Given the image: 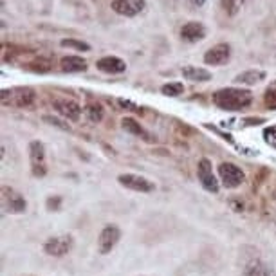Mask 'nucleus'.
Instances as JSON below:
<instances>
[{
	"label": "nucleus",
	"mask_w": 276,
	"mask_h": 276,
	"mask_svg": "<svg viewBox=\"0 0 276 276\" xmlns=\"http://www.w3.org/2000/svg\"><path fill=\"white\" fill-rule=\"evenodd\" d=\"M213 103L220 110H228V112H237L244 110L253 101V94L247 89H238V87H228V89H220L212 96Z\"/></svg>",
	"instance_id": "nucleus-1"
},
{
	"label": "nucleus",
	"mask_w": 276,
	"mask_h": 276,
	"mask_svg": "<svg viewBox=\"0 0 276 276\" xmlns=\"http://www.w3.org/2000/svg\"><path fill=\"white\" fill-rule=\"evenodd\" d=\"M35 101V91L29 87H17V89H6L2 91V103L9 107L26 108Z\"/></svg>",
	"instance_id": "nucleus-2"
},
{
	"label": "nucleus",
	"mask_w": 276,
	"mask_h": 276,
	"mask_svg": "<svg viewBox=\"0 0 276 276\" xmlns=\"http://www.w3.org/2000/svg\"><path fill=\"white\" fill-rule=\"evenodd\" d=\"M219 175H220L222 184H224V188H228V190H235V188H238V186L244 182V179H246L244 172H242L237 164H233V163L219 164Z\"/></svg>",
	"instance_id": "nucleus-3"
},
{
	"label": "nucleus",
	"mask_w": 276,
	"mask_h": 276,
	"mask_svg": "<svg viewBox=\"0 0 276 276\" xmlns=\"http://www.w3.org/2000/svg\"><path fill=\"white\" fill-rule=\"evenodd\" d=\"M29 161L31 168H33V175L36 177H43L47 173V161H45V147L40 141L29 143Z\"/></svg>",
	"instance_id": "nucleus-4"
},
{
	"label": "nucleus",
	"mask_w": 276,
	"mask_h": 276,
	"mask_svg": "<svg viewBox=\"0 0 276 276\" xmlns=\"http://www.w3.org/2000/svg\"><path fill=\"white\" fill-rule=\"evenodd\" d=\"M121 238V231L117 226L114 224H107L103 229H101V233L98 237V251L99 255H108L110 251L116 247V244L119 242Z\"/></svg>",
	"instance_id": "nucleus-5"
},
{
	"label": "nucleus",
	"mask_w": 276,
	"mask_h": 276,
	"mask_svg": "<svg viewBox=\"0 0 276 276\" xmlns=\"http://www.w3.org/2000/svg\"><path fill=\"white\" fill-rule=\"evenodd\" d=\"M110 8L114 13L121 15V17L132 18L141 15L147 9V0H112Z\"/></svg>",
	"instance_id": "nucleus-6"
},
{
	"label": "nucleus",
	"mask_w": 276,
	"mask_h": 276,
	"mask_svg": "<svg viewBox=\"0 0 276 276\" xmlns=\"http://www.w3.org/2000/svg\"><path fill=\"white\" fill-rule=\"evenodd\" d=\"M117 182L128 190L141 191V193H150L156 190V182L148 181L147 177H141V175H135V173H123L117 177Z\"/></svg>",
	"instance_id": "nucleus-7"
},
{
	"label": "nucleus",
	"mask_w": 276,
	"mask_h": 276,
	"mask_svg": "<svg viewBox=\"0 0 276 276\" xmlns=\"http://www.w3.org/2000/svg\"><path fill=\"white\" fill-rule=\"evenodd\" d=\"M2 208H4L8 213H17V215H20V213L26 212L27 202L18 191L4 186V188H2Z\"/></svg>",
	"instance_id": "nucleus-8"
},
{
	"label": "nucleus",
	"mask_w": 276,
	"mask_h": 276,
	"mask_svg": "<svg viewBox=\"0 0 276 276\" xmlns=\"http://www.w3.org/2000/svg\"><path fill=\"white\" fill-rule=\"evenodd\" d=\"M197 175H198V181L202 184V188L210 193H217L219 191V181H217L215 173H213L212 168V163L210 159H200L198 161V166H197Z\"/></svg>",
	"instance_id": "nucleus-9"
},
{
	"label": "nucleus",
	"mask_w": 276,
	"mask_h": 276,
	"mask_svg": "<svg viewBox=\"0 0 276 276\" xmlns=\"http://www.w3.org/2000/svg\"><path fill=\"white\" fill-rule=\"evenodd\" d=\"M52 108L60 114L61 117L69 121H80L82 117V107H80L74 99H67V98H56L52 99Z\"/></svg>",
	"instance_id": "nucleus-10"
},
{
	"label": "nucleus",
	"mask_w": 276,
	"mask_h": 276,
	"mask_svg": "<svg viewBox=\"0 0 276 276\" xmlns=\"http://www.w3.org/2000/svg\"><path fill=\"white\" fill-rule=\"evenodd\" d=\"M73 237L69 235H61V237H52L43 244V251L49 256H65L73 249Z\"/></svg>",
	"instance_id": "nucleus-11"
},
{
	"label": "nucleus",
	"mask_w": 276,
	"mask_h": 276,
	"mask_svg": "<svg viewBox=\"0 0 276 276\" xmlns=\"http://www.w3.org/2000/svg\"><path fill=\"white\" fill-rule=\"evenodd\" d=\"M242 276H276V272L267 262L256 256L242 265Z\"/></svg>",
	"instance_id": "nucleus-12"
},
{
	"label": "nucleus",
	"mask_w": 276,
	"mask_h": 276,
	"mask_svg": "<svg viewBox=\"0 0 276 276\" xmlns=\"http://www.w3.org/2000/svg\"><path fill=\"white\" fill-rule=\"evenodd\" d=\"M231 56V47L228 43H219V45H213L212 49H208L206 54H204V63L206 65H224L226 61Z\"/></svg>",
	"instance_id": "nucleus-13"
},
{
	"label": "nucleus",
	"mask_w": 276,
	"mask_h": 276,
	"mask_svg": "<svg viewBox=\"0 0 276 276\" xmlns=\"http://www.w3.org/2000/svg\"><path fill=\"white\" fill-rule=\"evenodd\" d=\"M181 38L188 43H197L206 38V27L200 22H188L181 27Z\"/></svg>",
	"instance_id": "nucleus-14"
},
{
	"label": "nucleus",
	"mask_w": 276,
	"mask_h": 276,
	"mask_svg": "<svg viewBox=\"0 0 276 276\" xmlns=\"http://www.w3.org/2000/svg\"><path fill=\"white\" fill-rule=\"evenodd\" d=\"M98 71L105 74H121L126 71V63L117 56H103L96 61Z\"/></svg>",
	"instance_id": "nucleus-15"
},
{
	"label": "nucleus",
	"mask_w": 276,
	"mask_h": 276,
	"mask_svg": "<svg viewBox=\"0 0 276 276\" xmlns=\"http://www.w3.org/2000/svg\"><path fill=\"white\" fill-rule=\"evenodd\" d=\"M265 71H260V69H251V71H244L240 73L238 76H235L233 82L237 85H256V83L263 82L265 80Z\"/></svg>",
	"instance_id": "nucleus-16"
},
{
	"label": "nucleus",
	"mask_w": 276,
	"mask_h": 276,
	"mask_svg": "<svg viewBox=\"0 0 276 276\" xmlns=\"http://www.w3.org/2000/svg\"><path fill=\"white\" fill-rule=\"evenodd\" d=\"M60 65L65 73H85L87 71V61L82 56H74V54L61 58Z\"/></svg>",
	"instance_id": "nucleus-17"
},
{
	"label": "nucleus",
	"mask_w": 276,
	"mask_h": 276,
	"mask_svg": "<svg viewBox=\"0 0 276 276\" xmlns=\"http://www.w3.org/2000/svg\"><path fill=\"white\" fill-rule=\"evenodd\" d=\"M182 76L188 82H210L212 80V73L206 71L204 67H195V65H188L182 69Z\"/></svg>",
	"instance_id": "nucleus-18"
},
{
	"label": "nucleus",
	"mask_w": 276,
	"mask_h": 276,
	"mask_svg": "<svg viewBox=\"0 0 276 276\" xmlns=\"http://www.w3.org/2000/svg\"><path fill=\"white\" fill-rule=\"evenodd\" d=\"M121 125H123V128H125L126 132H130V134L139 135V137H143V139H145V141H152L150 134H148L147 130H145L141 125H139L137 121L132 119V117H125V119L121 121Z\"/></svg>",
	"instance_id": "nucleus-19"
},
{
	"label": "nucleus",
	"mask_w": 276,
	"mask_h": 276,
	"mask_svg": "<svg viewBox=\"0 0 276 276\" xmlns=\"http://www.w3.org/2000/svg\"><path fill=\"white\" fill-rule=\"evenodd\" d=\"M85 114L87 117L92 121V123H98V121L103 119V107L98 103V101H89L85 107Z\"/></svg>",
	"instance_id": "nucleus-20"
},
{
	"label": "nucleus",
	"mask_w": 276,
	"mask_h": 276,
	"mask_svg": "<svg viewBox=\"0 0 276 276\" xmlns=\"http://www.w3.org/2000/svg\"><path fill=\"white\" fill-rule=\"evenodd\" d=\"M161 92L164 96H170V98H175V96H181L184 92V85L181 82H170L166 85L161 87Z\"/></svg>",
	"instance_id": "nucleus-21"
},
{
	"label": "nucleus",
	"mask_w": 276,
	"mask_h": 276,
	"mask_svg": "<svg viewBox=\"0 0 276 276\" xmlns=\"http://www.w3.org/2000/svg\"><path fill=\"white\" fill-rule=\"evenodd\" d=\"M246 2L247 0H222V8H224V11L229 17H235L246 6Z\"/></svg>",
	"instance_id": "nucleus-22"
},
{
	"label": "nucleus",
	"mask_w": 276,
	"mask_h": 276,
	"mask_svg": "<svg viewBox=\"0 0 276 276\" xmlns=\"http://www.w3.org/2000/svg\"><path fill=\"white\" fill-rule=\"evenodd\" d=\"M61 47H69V49H76V51H89L91 45L85 42H80V40H74V38H65L61 40Z\"/></svg>",
	"instance_id": "nucleus-23"
},
{
	"label": "nucleus",
	"mask_w": 276,
	"mask_h": 276,
	"mask_svg": "<svg viewBox=\"0 0 276 276\" xmlns=\"http://www.w3.org/2000/svg\"><path fill=\"white\" fill-rule=\"evenodd\" d=\"M265 105L271 108L276 107V82L269 85V89L265 91Z\"/></svg>",
	"instance_id": "nucleus-24"
},
{
	"label": "nucleus",
	"mask_w": 276,
	"mask_h": 276,
	"mask_svg": "<svg viewBox=\"0 0 276 276\" xmlns=\"http://www.w3.org/2000/svg\"><path fill=\"white\" fill-rule=\"evenodd\" d=\"M43 121L45 123H51L52 126H56V128H61V130H71V125H67L65 121H61L60 117H54V116H43Z\"/></svg>",
	"instance_id": "nucleus-25"
},
{
	"label": "nucleus",
	"mask_w": 276,
	"mask_h": 276,
	"mask_svg": "<svg viewBox=\"0 0 276 276\" xmlns=\"http://www.w3.org/2000/svg\"><path fill=\"white\" fill-rule=\"evenodd\" d=\"M263 137H265V143L269 147L276 150V126H271V128L263 130Z\"/></svg>",
	"instance_id": "nucleus-26"
},
{
	"label": "nucleus",
	"mask_w": 276,
	"mask_h": 276,
	"mask_svg": "<svg viewBox=\"0 0 276 276\" xmlns=\"http://www.w3.org/2000/svg\"><path fill=\"white\" fill-rule=\"evenodd\" d=\"M117 103H119V107H123V108H132L134 112H141V108H139L137 105L132 103V101H126V99H117Z\"/></svg>",
	"instance_id": "nucleus-27"
},
{
	"label": "nucleus",
	"mask_w": 276,
	"mask_h": 276,
	"mask_svg": "<svg viewBox=\"0 0 276 276\" xmlns=\"http://www.w3.org/2000/svg\"><path fill=\"white\" fill-rule=\"evenodd\" d=\"M60 202H61V198L60 197H49L47 198V208L49 210H58V208H60Z\"/></svg>",
	"instance_id": "nucleus-28"
},
{
	"label": "nucleus",
	"mask_w": 276,
	"mask_h": 276,
	"mask_svg": "<svg viewBox=\"0 0 276 276\" xmlns=\"http://www.w3.org/2000/svg\"><path fill=\"white\" fill-rule=\"evenodd\" d=\"M190 2L195 6V8H202V6L206 4V0H190Z\"/></svg>",
	"instance_id": "nucleus-29"
},
{
	"label": "nucleus",
	"mask_w": 276,
	"mask_h": 276,
	"mask_svg": "<svg viewBox=\"0 0 276 276\" xmlns=\"http://www.w3.org/2000/svg\"><path fill=\"white\" fill-rule=\"evenodd\" d=\"M272 198H274V204H276V191H274V197H272Z\"/></svg>",
	"instance_id": "nucleus-30"
}]
</instances>
